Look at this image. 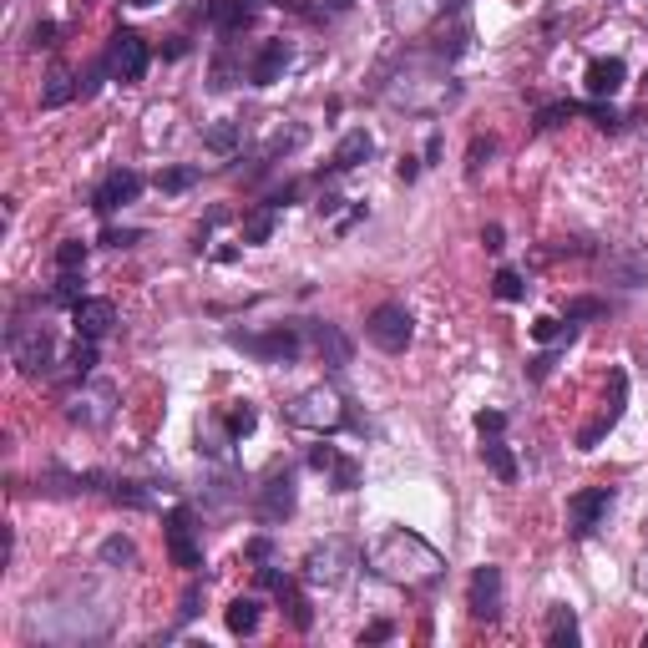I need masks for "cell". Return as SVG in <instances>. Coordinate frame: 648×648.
<instances>
[{
  "instance_id": "1",
  "label": "cell",
  "mask_w": 648,
  "mask_h": 648,
  "mask_svg": "<svg viewBox=\"0 0 648 648\" xmlns=\"http://www.w3.org/2000/svg\"><path fill=\"white\" fill-rule=\"evenodd\" d=\"M365 557H370V567H375L380 578H390V583H400V588H431V583L446 573V557H441L426 537L405 532V527L375 537Z\"/></svg>"
},
{
  "instance_id": "2",
  "label": "cell",
  "mask_w": 648,
  "mask_h": 648,
  "mask_svg": "<svg viewBox=\"0 0 648 648\" xmlns=\"http://www.w3.org/2000/svg\"><path fill=\"white\" fill-rule=\"evenodd\" d=\"M360 562V552H355V542H345V537H330V542H314L309 552H304V583H314V588H340L345 578H350V567Z\"/></svg>"
},
{
  "instance_id": "3",
  "label": "cell",
  "mask_w": 648,
  "mask_h": 648,
  "mask_svg": "<svg viewBox=\"0 0 648 648\" xmlns=\"http://www.w3.org/2000/svg\"><path fill=\"white\" fill-rule=\"evenodd\" d=\"M284 416H289L294 426H304V431H340V426L350 421L345 400H340L330 385H314V390L294 395V400L284 405Z\"/></svg>"
},
{
  "instance_id": "4",
  "label": "cell",
  "mask_w": 648,
  "mask_h": 648,
  "mask_svg": "<svg viewBox=\"0 0 648 648\" xmlns=\"http://www.w3.org/2000/svg\"><path fill=\"white\" fill-rule=\"evenodd\" d=\"M365 335H370L375 350L405 355V345L416 340V319H411V309H405V304H375L370 319H365Z\"/></svg>"
},
{
  "instance_id": "5",
  "label": "cell",
  "mask_w": 648,
  "mask_h": 648,
  "mask_svg": "<svg viewBox=\"0 0 648 648\" xmlns=\"http://www.w3.org/2000/svg\"><path fill=\"white\" fill-rule=\"evenodd\" d=\"M228 345L243 350V355H254V360H264V365H289V360H299V350H304V340H299L294 324H274L269 335H238V330H233Z\"/></svg>"
},
{
  "instance_id": "6",
  "label": "cell",
  "mask_w": 648,
  "mask_h": 648,
  "mask_svg": "<svg viewBox=\"0 0 648 648\" xmlns=\"http://www.w3.org/2000/svg\"><path fill=\"white\" fill-rule=\"evenodd\" d=\"M11 360L26 375H51L56 365V335L46 324H11Z\"/></svg>"
},
{
  "instance_id": "7",
  "label": "cell",
  "mask_w": 648,
  "mask_h": 648,
  "mask_svg": "<svg viewBox=\"0 0 648 648\" xmlns=\"http://www.w3.org/2000/svg\"><path fill=\"white\" fill-rule=\"evenodd\" d=\"M608 507H613V486H583V492L567 502V532H573V537H593L603 527Z\"/></svg>"
},
{
  "instance_id": "8",
  "label": "cell",
  "mask_w": 648,
  "mask_h": 648,
  "mask_svg": "<svg viewBox=\"0 0 648 648\" xmlns=\"http://www.w3.org/2000/svg\"><path fill=\"white\" fill-rule=\"evenodd\" d=\"M466 608L476 613V618H486V623H497L502 618V567H476L471 573V583H466Z\"/></svg>"
},
{
  "instance_id": "9",
  "label": "cell",
  "mask_w": 648,
  "mask_h": 648,
  "mask_svg": "<svg viewBox=\"0 0 648 648\" xmlns=\"http://www.w3.org/2000/svg\"><path fill=\"white\" fill-rule=\"evenodd\" d=\"M107 61H112V76L117 81H142L147 76V41L137 36V31H117L112 41H107Z\"/></svg>"
},
{
  "instance_id": "10",
  "label": "cell",
  "mask_w": 648,
  "mask_h": 648,
  "mask_svg": "<svg viewBox=\"0 0 648 648\" xmlns=\"http://www.w3.org/2000/svg\"><path fill=\"white\" fill-rule=\"evenodd\" d=\"M259 588H269V593L279 598V608L289 613V623H294L299 633H304V628H314V613H309V603H304L299 583H294V578H284L279 567H269V562L259 567Z\"/></svg>"
},
{
  "instance_id": "11",
  "label": "cell",
  "mask_w": 648,
  "mask_h": 648,
  "mask_svg": "<svg viewBox=\"0 0 648 648\" xmlns=\"http://www.w3.org/2000/svg\"><path fill=\"white\" fill-rule=\"evenodd\" d=\"M112 405H117V385H107V380H92V390L71 395L66 416H71L76 426H107V421H112Z\"/></svg>"
},
{
  "instance_id": "12",
  "label": "cell",
  "mask_w": 648,
  "mask_h": 648,
  "mask_svg": "<svg viewBox=\"0 0 648 648\" xmlns=\"http://www.w3.org/2000/svg\"><path fill=\"white\" fill-rule=\"evenodd\" d=\"M137 193H142V178H137L132 168H117V173H107V178H102V188L92 193V208L107 218V213H117V208L137 203Z\"/></svg>"
},
{
  "instance_id": "13",
  "label": "cell",
  "mask_w": 648,
  "mask_h": 648,
  "mask_svg": "<svg viewBox=\"0 0 648 648\" xmlns=\"http://www.w3.org/2000/svg\"><path fill=\"white\" fill-rule=\"evenodd\" d=\"M168 552H173V562L178 567H203V547H198V537H193V512L188 507H178L173 517H168Z\"/></svg>"
},
{
  "instance_id": "14",
  "label": "cell",
  "mask_w": 648,
  "mask_h": 648,
  "mask_svg": "<svg viewBox=\"0 0 648 648\" xmlns=\"http://www.w3.org/2000/svg\"><path fill=\"white\" fill-rule=\"evenodd\" d=\"M623 81H628L623 56H593L588 71H583V87H588V97H598V102H603V97H618Z\"/></svg>"
},
{
  "instance_id": "15",
  "label": "cell",
  "mask_w": 648,
  "mask_h": 648,
  "mask_svg": "<svg viewBox=\"0 0 648 648\" xmlns=\"http://www.w3.org/2000/svg\"><path fill=\"white\" fill-rule=\"evenodd\" d=\"M71 324H76L81 340H102L112 324H117V304H112V299H81V304L71 309Z\"/></svg>"
},
{
  "instance_id": "16",
  "label": "cell",
  "mask_w": 648,
  "mask_h": 648,
  "mask_svg": "<svg viewBox=\"0 0 648 648\" xmlns=\"http://www.w3.org/2000/svg\"><path fill=\"white\" fill-rule=\"evenodd\" d=\"M309 340H314V350L324 355V365H330V370H345V365L355 360V345L345 340L340 324H324V319H314V324H309Z\"/></svg>"
},
{
  "instance_id": "17",
  "label": "cell",
  "mask_w": 648,
  "mask_h": 648,
  "mask_svg": "<svg viewBox=\"0 0 648 648\" xmlns=\"http://www.w3.org/2000/svg\"><path fill=\"white\" fill-rule=\"evenodd\" d=\"M294 512V476L289 471H279V476H269L264 481V492H259V522H284Z\"/></svg>"
},
{
  "instance_id": "18",
  "label": "cell",
  "mask_w": 648,
  "mask_h": 648,
  "mask_svg": "<svg viewBox=\"0 0 648 648\" xmlns=\"http://www.w3.org/2000/svg\"><path fill=\"white\" fill-rule=\"evenodd\" d=\"M289 61H294L289 41H264L259 56H254V66H249V81H254V87H274V81L289 71Z\"/></svg>"
},
{
  "instance_id": "19",
  "label": "cell",
  "mask_w": 648,
  "mask_h": 648,
  "mask_svg": "<svg viewBox=\"0 0 648 648\" xmlns=\"http://www.w3.org/2000/svg\"><path fill=\"white\" fill-rule=\"evenodd\" d=\"M203 16H208V26L223 31V36H233V31H243V26L254 21L249 0H203Z\"/></svg>"
},
{
  "instance_id": "20",
  "label": "cell",
  "mask_w": 648,
  "mask_h": 648,
  "mask_svg": "<svg viewBox=\"0 0 648 648\" xmlns=\"http://www.w3.org/2000/svg\"><path fill=\"white\" fill-rule=\"evenodd\" d=\"M370 152H375V137H370L365 127H355V132H345V137H340V147H335V162H330V168H335V173H350V168H360V162H370Z\"/></svg>"
},
{
  "instance_id": "21",
  "label": "cell",
  "mask_w": 648,
  "mask_h": 648,
  "mask_svg": "<svg viewBox=\"0 0 648 648\" xmlns=\"http://www.w3.org/2000/svg\"><path fill=\"white\" fill-rule=\"evenodd\" d=\"M481 461L492 466L497 481H517V456H512V446L502 436H481Z\"/></svg>"
},
{
  "instance_id": "22",
  "label": "cell",
  "mask_w": 648,
  "mask_h": 648,
  "mask_svg": "<svg viewBox=\"0 0 648 648\" xmlns=\"http://www.w3.org/2000/svg\"><path fill=\"white\" fill-rule=\"evenodd\" d=\"M274 228H279V208L264 203V208H254L249 218H243V243H269Z\"/></svg>"
},
{
  "instance_id": "23",
  "label": "cell",
  "mask_w": 648,
  "mask_h": 648,
  "mask_svg": "<svg viewBox=\"0 0 648 648\" xmlns=\"http://www.w3.org/2000/svg\"><path fill=\"white\" fill-rule=\"evenodd\" d=\"M547 643H552V648H573V643H578V618H573V608H552V613H547Z\"/></svg>"
},
{
  "instance_id": "24",
  "label": "cell",
  "mask_w": 648,
  "mask_h": 648,
  "mask_svg": "<svg viewBox=\"0 0 648 648\" xmlns=\"http://www.w3.org/2000/svg\"><path fill=\"white\" fill-rule=\"evenodd\" d=\"M223 618H228V633H238V638H249V633L259 628V603H254V598H233Z\"/></svg>"
},
{
  "instance_id": "25",
  "label": "cell",
  "mask_w": 648,
  "mask_h": 648,
  "mask_svg": "<svg viewBox=\"0 0 648 648\" xmlns=\"http://www.w3.org/2000/svg\"><path fill=\"white\" fill-rule=\"evenodd\" d=\"M71 97H76V76L51 71V76H46V92H41V107H66Z\"/></svg>"
},
{
  "instance_id": "26",
  "label": "cell",
  "mask_w": 648,
  "mask_h": 648,
  "mask_svg": "<svg viewBox=\"0 0 648 648\" xmlns=\"http://www.w3.org/2000/svg\"><path fill=\"white\" fill-rule=\"evenodd\" d=\"M92 365H97V340H81V335H76V345H71V355H66V370H71L76 380H87Z\"/></svg>"
},
{
  "instance_id": "27",
  "label": "cell",
  "mask_w": 648,
  "mask_h": 648,
  "mask_svg": "<svg viewBox=\"0 0 648 648\" xmlns=\"http://www.w3.org/2000/svg\"><path fill=\"white\" fill-rule=\"evenodd\" d=\"M532 340L537 345H552V340H573V319H552V314H542V319H532Z\"/></svg>"
},
{
  "instance_id": "28",
  "label": "cell",
  "mask_w": 648,
  "mask_h": 648,
  "mask_svg": "<svg viewBox=\"0 0 648 648\" xmlns=\"http://www.w3.org/2000/svg\"><path fill=\"white\" fill-rule=\"evenodd\" d=\"M56 269H61V274L87 269V243H81V238H66V243H56Z\"/></svg>"
},
{
  "instance_id": "29",
  "label": "cell",
  "mask_w": 648,
  "mask_h": 648,
  "mask_svg": "<svg viewBox=\"0 0 648 648\" xmlns=\"http://www.w3.org/2000/svg\"><path fill=\"white\" fill-rule=\"evenodd\" d=\"M228 441H243V436H249L254 426H259V411H254V405L249 400H243V405H233V411H228Z\"/></svg>"
},
{
  "instance_id": "30",
  "label": "cell",
  "mask_w": 648,
  "mask_h": 648,
  "mask_svg": "<svg viewBox=\"0 0 648 648\" xmlns=\"http://www.w3.org/2000/svg\"><path fill=\"white\" fill-rule=\"evenodd\" d=\"M492 294H497L502 304H517V299H527V284H522V274H517V269H497Z\"/></svg>"
},
{
  "instance_id": "31",
  "label": "cell",
  "mask_w": 648,
  "mask_h": 648,
  "mask_svg": "<svg viewBox=\"0 0 648 648\" xmlns=\"http://www.w3.org/2000/svg\"><path fill=\"white\" fill-rule=\"evenodd\" d=\"M203 147H208V152H233V147H238V122H213V127L203 132Z\"/></svg>"
},
{
  "instance_id": "32",
  "label": "cell",
  "mask_w": 648,
  "mask_h": 648,
  "mask_svg": "<svg viewBox=\"0 0 648 648\" xmlns=\"http://www.w3.org/2000/svg\"><path fill=\"white\" fill-rule=\"evenodd\" d=\"M330 486H335V492H355V486H360V461H355V456H340V461L330 466Z\"/></svg>"
},
{
  "instance_id": "33",
  "label": "cell",
  "mask_w": 648,
  "mask_h": 648,
  "mask_svg": "<svg viewBox=\"0 0 648 648\" xmlns=\"http://www.w3.org/2000/svg\"><path fill=\"white\" fill-rule=\"evenodd\" d=\"M51 299H56V304H66V309H76L81 299H87V289H81V269H76V274H61V279H56V289H51Z\"/></svg>"
},
{
  "instance_id": "34",
  "label": "cell",
  "mask_w": 648,
  "mask_h": 648,
  "mask_svg": "<svg viewBox=\"0 0 648 648\" xmlns=\"http://www.w3.org/2000/svg\"><path fill=\"white\" fill-rule=\"evenodd\" d=\"M193 183H198V168H162V173H157V188H162V193H188Z\"/></svg>"
},
{
  "instance_id": "35",
  "label": "cell",
  "mask_w": 648,
  "mask_h": 648,
  "mask_svg": "<svg viewBox=\"0 0 648 648\" xmlns=\"http://www.w3.org/2000/svg\"><path fill=\"white\" fill-rule=\"evenodd\" d=\"M112 71V61L107 56H97L92 66H87V76H76V97H97V87H102V76Z\"/></svg>"
},
{
  "instance_id": "36",
  "label": "cell",
  "mask_w": 648,
  "mask_h": 648,
  "mask_svg": "<svg viewBox=\"0 0 648 648\" xmlns=\"http://www.w3.org/2000/svg\"><path fill=\"white\" fill-rule=\"evenodd\" d=\"M102 562H112V567H127V562H137V547H132L127 537H107V542H102Z\"/></svg>"
},
{
  "instance_id": "37",
  "label": "cell",
  "mask_w": 648,
  "mask_h": 648,
  "mask_svg": "<svg viewBox=\"0 0 648 648\" xmlns=\"http://www.w3.org/2000/svg\"><path fill=\"white\" fill-rule=\"evenodd\" d=\"M112 497H117V502H127V507H152V497L142 492L137 481H117V486H112Z\"/></svg>"
},
{
  "instance_id": "38",
  "label": "cell",
  "mask_w": 648,
  "mask_h": 648,
  "mask_svg": "<svg viewBox=\"0 0 648 648\" xmlns=\"http://www.w3.org/2000/svg\"><path fill=\"white\" fill-rule=\"evenodd\" d=\"M573 112H578L573 102H552V107H542V112H537V127L547 132V127H557V122H567V117H573Z\"/></svg>"
},
{
  "instance_id": "39",
  "label": "cell",
  "mask_w": 648,
  "mask_h": 648,
  "mask_svg": "<svg viewBox=\"0 0 648 648\" xmlns=\"http://www.w3.org/2000/svg\"><path fill=\"white\" fill-rule=\"evenodd\" d=\"M137 238H142L137 228H107V233H102V243H107V249H132Z\"/></svg>"
},
{
  "instance_id": "40",
  "label": "cell",
  "mask_w": 648,
  "mask_h": 648,
  "mask_svg": "<svg viewBox=\"0 0 648 648\" xmlns=\"http://www.w3.org/2000/svg\"><path fill=\"white\" fill-rule=\"evenodd\" d=\"M476 431H481V436H502V431H507V416H502V411H481V416H476Z\"/></svg>"
},
{
  "instance_id": "41",
  "label": "cell",
  "mask_w": 648,
  "mask_h": 648,
  "mask_svg": "<svg viewBox=\"0 0 648 648\" xmlns=\"http://www.w3.org/2000/svg\"><path fill=\"white\" fill-rule=\"evenodd\" d=\"M335 461H340V451H335V446H314V451H309V466H314V471H330Z\"/></svg>"
},
{
  "instance_id": "42",
  "label": "cell",
  "mask_w": 648,
  "mask_h": 648,
  "mask_svg": "<svg viewBox=\"0 0 648 648\" xmlns=\"http://www.w3.org/2000/svg\"><path fill=\"white\" fill-rule=\"evenodd\" d=\"M588 117H593V122L603 127V132H618V112H613V107H603V102H593V107H588Z\"/></svg>"
},
{
  "instance_id": "43",
  "label": "cell",
  "mask_w": 648,
  "mask_h": 648,
  "mask_svg": "<svg viewBox=\"0 0 648 648\" xmlns=\"http://www.w3.org/2000/svg\"><path fill=\"white\" fill-rule=\"evenodd\" d=\"M593 314H603L598 299H573V304H567V319H593Z\"/></svg>"
},
{
  "instance_id": "44",
  "label": "cell",
  "mask_w": 648,
  "mask_h": 648,
  "mask_svg": "<svg viewBox=\"0 0 648 648\" xmlns=\"http://www.w3.org/2000/svg\"><path fill=\"white\" fill-rule=\"evenodd\" d=\"M486 157H492V142H481V137H476V142H471V162H466V173H471V178L481 173V162H486Z\"/></svg>"
},
{
  "instance_id": "45",
  "label": "cell",
  "mask_w": 648,
  "mask_h": 648,
  "mask_svg": "<svg viewBox=\"0 0 648 648\" xmlns=\"http://www.w3.org/2000/svg\"><path fill=\"white\" fill-rule=\"evenodd\" d=\"M31 46H56V21H36L31 26Z\"/></svg>"
},
{
  "instance_id": "46",
  "label": "cell",
  "mask_w": 648,
  "mask_h": 648,
  "mask_svg": "<svg viewBox=\"0 0 648 648\" xmlns=\"http://www.w3.org/2000/svg\"><path fill=\"white\" fill-rule=\"evenodd\" d=\"M390 633H395V628H390V623H385V618H380V623H370V628H365V633H360V643H385V638H390Z\"/></svg>"
},
{
  "instance_id": "47",
  "label": "cell",
  "mask_w": 648,
  "mask_h": 648,
  "mask_svg": "<svg viewBox=\"0 0 648 648\" xmlns=\"http://www.w3.org/2000/svg\"><path fill=\"white\" fill-rule=\"evenodd\" d=\"M249 557H254V562H269V557H274V542H269V537H254V542H249Z\"/></svg>"
},
{
  "instance_id": "48",
  "label": "cell",
  "mask_w": 648,
  "mask_h": 648,
  "mask_svg": "<svg viewBox=\"0 0 648 648\" xmlns=\"http://www.w3.org/2000/svg\"><path fill=\"white\" fill-rule=\"evenodd\" d=\"M178 618H183V623H188V618H198V588H188V593H183V608H178Z\"/></svg>"
},
{
  "instance_id": "49",
  "label": "cell",
  "mask_w": 648,
  "mask_h": 648,
  "mask_svg": "<svg viewBox=\"0 0 648 648\" xmlns=\"http://www.w3.org/2000/svg\"><path fill=\"white\" fill-rule=\"evenodd\" d=\"M395 173H400V183H416V173H421V162H416V157H405V162H400Z\"/></svg>"
},
{
  "instance_id": "50",
  "label": "cell",
  "mask_w": 648,
  "mask_h": 648,
  "mask_svg": "<svg viewBox=\"0 0 648 648\" xmlns=\"http://www.w3.org/2000/svg\"><path fill=\"white\" fill-rule=\"evenodd\" d=\"M335 213H340V198L324 193V198H319V218H335Z\"/></svg>"
},
{
  "instance_id": "51",
  "label": "cell",
  "mask_w": 648,
  "mask_h": 648,
  "mask_svg": "<svg viewBox=\"0 0 648 648\" xmlns=\"http://www.w3.org/2000/svg\"><path fill=\"white\" fill-rule=\"evenodd\" d=\"M481 243H486V249H502V228H497V223L481 228Z\"/></svg>"
},
{
  "instance_id": "52",
  "label": "cell",
  "mask_w": 648,
  "mask_h": 648,
  "mask_svg": "<svg viewBox=\"0 0 648 648\" xmlns=\"http://www.w3.org/2000/svg\"><path fill=\"white\" fill-rule=\"evenodd\" d=\"M340 11H350V0H330V6H324V16H340Z\"/></svg>"
},
{
  "instance_id": "53",
  "label": "cell",
  "mask_w": 648,
  "mask_h": 648,
  "mask_svg": "<svg viewBox=\"0 0 648 648\" xmlns=\"http://www.w3.org/2000/svg\"><path fill=\"white\" fill-rule=\"evenodd\" d=\"M132 6H157V0H132Z\"/></svg>"
},
{
  "instance_id": "54",
  "label": "cell",
  "mask_w": 648,
  "mask_h": 648,
  "mask_svg": "<svg viewBox=\"0 0 648 648\" xmlns=\"http://www.w3.org/2000/svg\"><path fill=\"white\" fill-rule=\"evenodd\" d=\"M279 6H284V0H279Z\"/></svg>"
}]
</instances>
